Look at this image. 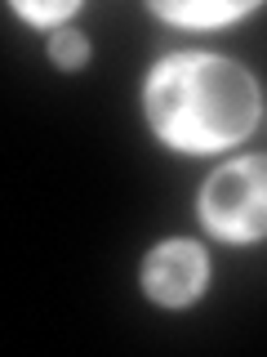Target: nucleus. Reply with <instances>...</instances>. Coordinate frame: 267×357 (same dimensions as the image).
I'll return each mask as SVG.
<instances>
[{"label":"nucleus","mask_w":267,"mask_h":357,"mask_svg":"<svg viewBox=\"0 0 267 357\" xmlns=\"http://www.w3.org/2000/svg\"><path fill=\"white\" fill-rule=\"evenodd\" d=\"M200 219L218 241L267 237V156H236L200 188Z\"/></svg>","instance_id":"2"},{"label":"nucleus","mask_w":267,"mask_h":357,"mask_svg":"<svg viewBox=\"0 0 267 357\" xmlns=\"http://www.w3.org/2000/svg\"><path fill=\"white\" fill-rule=\"evenodd\" d=\"M209 286V255L200 241H165L143 264V290L165 308H183L205 295Z\"/></svg>","instance_id":"3"},{"label":"nucleus","mask_w":267,"mask_h":357,"mask_svg":"<svg viewBox=\"0 0 267 357\" xmlns=\"http://www.w3.org/2000/svg\"><path fill=\"white\" fill-rule=\"evenodd\" d=\"M14 14L27 22H40V27H54V22L76 14V0H58V5H27V0H14Z\"/></svg>","instance_id":"6"},{"label":"nucleus","mask_w":267,"mask_h":357,"mask_svg":"<svg viewBox=\"0 0 267 357\" xmlns=\"http://www.w3.org/2000/svg\"><path fill=\"white\" fill-rule=\"evenodd\" d=\"M49 59L67 67V72H76L85 59H89V40L81 36V31H54V40H49Z\"/></svg>","instance_id":"5"},{"label":"nucleus","mask_w":267,"mask_h":357,"mask_svg":"<svg viewBox=\"0 0 267 357\" xmlns=\"http://www.w3.org/2000/svg\"><path fill=\"white\" fill-rule=\"evenodd\" d=\"M147 121L156 139L178 152H222L241 143L259 121V85L241 63L222 54L183 50L152 67L147 89Z\"/></svg>","instance_id":"1"},{"label":"nucleus","mask_w":267,"mask_h":357,"mask_svg":"<svg viewBox=\"0 0 267 357\" xmlns=\"http://www.w3.org/2000/svg\"><path fill=\"white\" fill-rule=\"evenodd\" d=\"M156 18L174 22V27H196V31H209V27H227V22H236L245 14H254V0H218V5H205V0H196V5H161L156 0L152 5Z\"/></svg>","instance_id":"4"}]
</instances>
